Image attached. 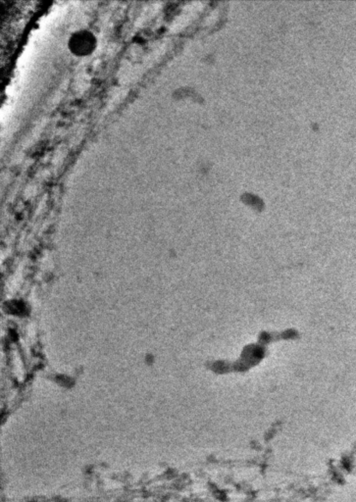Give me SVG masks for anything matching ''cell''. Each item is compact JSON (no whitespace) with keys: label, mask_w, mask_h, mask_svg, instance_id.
Masks as SVG:
<instances>
[{"label":"cell","mask_w":356,"mask_h":502,"mask_svg":"<svg viewBox=\"0 0 356 502\" xmlns=\"http://www.w3.org/2000/svg\"><path fill=\"white\" fill-rule=\"evenodd\" d=\"M96 39L87 30H80L72 34L69 39V50L77 56H87L96 48Z\"/></svg>","instance_id":"6da1fadb"}]
</instances>
